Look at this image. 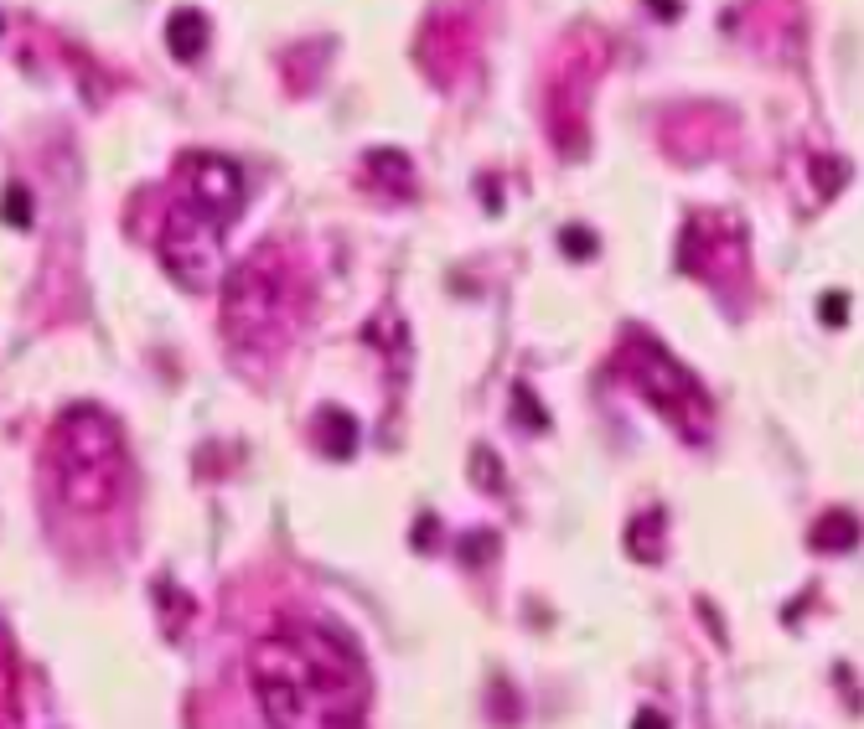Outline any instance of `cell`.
Instances as JSON below:
<instances>
[{
  "label": "cell",
  "instance_id": "cell-9",
  "mask_svg": "<svg viewBox=\"0 0 864 729\" xmlns=\"http://www.w3.org/2000/svg\"><path fill=\"white\" fill-rule=\"evenodd\" d=\"M492 554H497V538H492L487 528H482V538H466V543H461V559H466V564H487Z\"/></svg>",
  "mask_w": 864,
  "mask_h": 729
},
{
  "label": "cell",
  "instance_id": "cell-2",
  "mask_svg": "<svg viewBox=\"0 0 864 729\" xmlns=\"http://www.w3.org/2000/svg\"><path fill=\"white\" fill-rule=\"evenodd\" d=\"M182 176H187V197L171 202L166 212L161 259L182 285L213 290L223 275V228L238 218L244 181H238V166L223 156H192Z\"/></svg>",
  "mask_w": 864,
  "mask_h": 729
},
{
  "label": "cell",
  "instance_id": "cell-10",
  "mask_svg": "<svg viewBox=\"0 0 864 729\" xmlns=\"http://www.w3.org/2000/svg\"><path fill=\"white\" fill-rule=\"evenodd\" d=\"M564 254L585 259V254H590V233H585V228H564Z\"/></svg>",
  "mask_w": 864,
  "mask_h": 729
},
{
  "label": "cell",
  "instance_id": "cell-8",
  "mask_svg": "<svg viewBox=\"0 0 864 729\" xmlns=\"http://www.w3.org/2000/svg\"><path fill=\"white\" fill-rule=\"evenodd\" d=\"M813 543H818V549H828V554L854 549V518H849V512H828V518L818 523V533H813Z\"/></svg>",
  "mask_w": 864,
  "mask_h": 729
},
{
  "label": "cell",
  "instance_id": "cell-6",
  "mask_svg": "<svg viewBox=\"0 0 864 729\" xmlns=\"http://www.w3.org/2000/svg\"><path fill=\"white\" fill-rule=\"evenodd\" d=\"M311 435H316V445H321L326 455H337V461L357 450V424H352V414H342V409H321L316 424H311Z\"/></svg>",
  "mask_w": 864,
  "mask_h": 729
},
{
  "label": "cell",
  "instance_id": "cell-11",
  "mask_svg": "<svg viewBox=\"0 0 864 729\" xmlns=\"http://www.w3.org/2000/svg\"><path fill=\"white\" fill-rule=\"evenodd\" d=\"M844 311H849V300H844V295H828V300H823V321H828V326H839Z\"/></svg>",
  "mask_w": 864,
  "mask_h": 729
},
{
  "label": "cell",
  "instance_id": "cell-5",
  "mask_svg": "<svg viewBox=\"0 0 864 729\" xmlns=\"http://www.w3.org/2000/svg\"><path fill=\"white\" fill-rule=\"evenodd\" d=\"M621 373H627L642 399L658 409V414H668L689 440H704L709 435V399H704L699 383L683 373L658 342H632L627 352H621Z\"/></svg>",
  "mask_w": 864,
  "mask_h": 729
},
{
  "label": "cell",
  "instance_id": "cell-1",
  "mask_svg": "<svg viewBox=\"0 0 864 729\" xmlns=\"http://www.w3.org/2000/svg\"><path fill=\"white\" fill-rule=\"evenodd\" d=\"M249 683L275 729H357L368 714V673L332 626L264 636L249 657Z\"/></svg>",
  "mask_w": 864,
  "mask_h": 729
},
{
  "label": "cell",
  "instance_id": "cell-13",
  "mask_svg": "<svg viewBox=\"0 0 864 729\" xmlns=\"http://www.w3.org/2000/svg\"><path fill=\"white\" fill-rule=\"evenodd\" d=\"M647 6H652V11H658L663 21H673V16H678V0H647Z\"/></svg>",
  "mask_w": 864,
  "mask_h": 729
},
{
  "label": "cell",
  "instance_id": "cell-7",
  "mask_svg": "<svg viewBox=\"0 0 864 729\" xmlns=\"http://www.w3.org/2000/svg\"><path fill=\"white\" fill-rule=\"evenodd\" d=\"M166 37H171V57L197 63L202 47H207V16H202V11H176L171 26H166Z\"/></svg>",
  "mask_w": 864,
  "mask_h": 729
},
{
  "label": "cell",
  "instance_id": "cell-12",
  "mask_svg": "<svg viewBox=\"0 0 864 729\" xmlns=\"http://www.w3.org/2000/svg\"><path fill=\"white\" fill-rule=\"evenodd\" d=\"M632 729H668V719H663V714H658V709H642V714H637V724H632Z\"/></svg>",
  "mask_w": 864,
  "mask_h": 729
},
{
  "label": "cell",
  "instance_id": "cell-3",
  "mask_svg": "<svg viewBox=\"0 0 864 729\" xmlns=\"http://www.w3.org/2000/svg\"><path fill=\"white\" fill-rule=\"evenodd\" d=\"M223 326L238 352H280V342L295 326L290 306V280L270 254L244 259L228 275V300H223Z\"/></svg>",
  "mask_w": 864,
  "mask_h": 729
},
{
  "label": "cell",
  "instance_id": "cell-4",
  "mask_svg": "<svg viewBox=\"0 0 864 729\" xmlns=\"http://www.w3.org/2000/svg\"><path fill=\"white\" fill-rule=\"evenodd\" d=\"M57 461H63V492L73 507H104L119 486V435L94 409H78L57 424Z\"/></svg>",
  "mask_w": 864,
  "mask_h": 729
}]
</instances>
